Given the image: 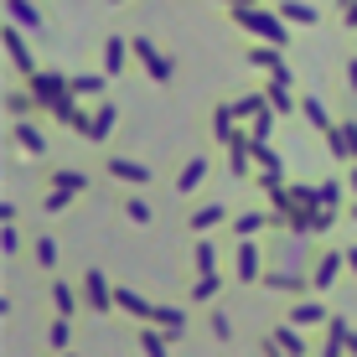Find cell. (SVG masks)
Segmentation results:
<instances>
[{
    "instance_id": "cell-20",
    "label": "cell",
    "mask_w": 357,
    "mask_h": 357,
    "mask_svg": "<svg viewBox=\"0 0 357 357\" xmlns=\"http://www.w3.org/2000/svg\"><path fill=\"white\" fill-rule=\"evenodd\" d=\"M114 311H119V316H130L135 326H151L155 301H145V295L135 290V285H125V280H119V285H114Z\"/></svg>"
},
{
    "instance_id": "cell-24",
    "label": "cell",
    "mask_w": 357,
    "mask_h": 357,
    "mask_svg": "<svg viewBox=\"0 0 357 357\" xmlns=\"http://www.w3.org/2000/svg\"><path fill=\"white\" fill-rule=\"evenodd\" d=\"M352 321L347 316H331L326 321V331H321V347H316V357H347V347H352Z\"/></svg>"
},
{
    "instance_id": "cell-15",
    "label": "cell",
    "mask_w": 357,
    "mask_h": 357,
    "mask_svg": "<svg viewBox=\"0 0 357 357\" xmlns=\"http://www.w3.org/2000/svg\"><path fill=\"white\" fill-rule=\"evenodd\" d=\"M207 176H213V155H207V151H197V155H187V161H181L176 181H171V192H176V197H197Z\"/></svg>"
},
{
    "instance_id": "cell-36",
    "label": "cell",
    "mask_w": 357,
    "mask_h": 357,
    "mask_svg": "<svg viewBox=\"0 0 357 357\" xmlns=\"http://www.w3.org/2000/svg\"><path fill=\"white\" fill-rule=\"evenodd\" d=\"M135 347H140V357H171V342L155 326H135Z\"/></svg>"
},
{
    "instance_id": "cell-7",
    "label": "cell",
    "mask_w": 357,
    "mask_h": 357,
    "mask_svg": "<svg viewBox=\"0 0 357 357\" xmlns=\"http://www.w3.org/2000/svg\"><path fill=\"white\" fill-rule=\"evenodd\" d=\"M114 285H119V280H109L104 269H83V275H78L83 311H89V316H109V311H114Z\"/></svg>"
},
{
    "instance_id": "cell-21",
    "label": "cell",
    "mask_w": 357,
    "mask_h": 357,
    "mask_svg": "<svg viewBox=\"0 0 357 357\" xmlns=\"http://www.w3.org/2000/svg\"><path fill=\"white\" fill-rule=\"evenodd\" d=\"M233 238H269L275 233V218H269V207H243V213H233Z\"/></svg>"
},
{
    "instance_id": "cell-22",
    "label": "cell",
    "mask_w": 357,
    "mask_h": 357,
    "mask_svg": "<svg viewBox=\"0 0 357 357\" xmlns=\"http://www.w3.org/2000/svg\"><path fill=\"white\" fill-rule=\"evenodd\" d=\"M285 321L290 326H321L326 331V321H331V311H326V301H321V295H305V301H290L285 305Z\"/></svg>"
},
{
    "instance_id": "cell-12",
    "label": "cell",
    "mask_w": 357,
    "mask_h": 357,
    "mask_svg": "<svg viewBox=\"0 0 357 357\" xmlns=\"http://www.w3.org/2000/svg\"><path fill=\"white\" fill-rule=\"evenodd\" d=\"M254 187H259L264 197H275L280 187H290V181H285V161H280L275 145H259V155H254Z\"/></svg>"
},
{
    "instance_id": "cell-40",
    "label": "cell",
    "mask_w": 357,
    "mask_h": 357,
    "mask_svg": "<svg viewBox=\"0 0 357 357\" xmlns=\"http://www.w3.org/2000/svg\"><path fill=\"white\" fill-rule=\"evenodd\" d=\"M207 337H213V342H233V316L223 311V305L207 311Z\"/></svg>"
},
{
    "instance_id": "cell-34",
    "label": "cell",
    "mask_w": 357,
    "mask_h": 357,
    "mask_svg": "<svg viewBox=\"0 0 357 357\" xmlns=\"http://www.w3.org/2000/svg\"><path fill=\"white\" fill-rule=\"evenodd\" d=\"M63 352H78L73 347V321L68 316H52L47 321V357H63Z\"/></svg>"
},
{
    "instance_id": "cell-42",
    "label": "cell",
    "mask_w": 357,
    "mask_h": 357,
    "mask_svg": "<svg viewBox=\"0 0 357 357\" xmlns=\"http://www.w3.org/2000/svg\"><path fill=\"white\" fill-rule=\"evenodd\" d=\"M326 151H331V161H347V166H352V155H347V140H342V119H337V130L326 135Z\"/></svg>"
},
{
    "instance_id": "cell-18",
    "label": "cell",
    "mask_w": 357,
    "mask_h": 357,
    "mask_svg": "<svg viewBox=\"0 0 357 357\" xmlns=\"http://www.w3.org/2000/svg\"><path fill=\"white\" fill-rule=\"evenodd\" d=\"M151 326L161 331L166 342H181L192 331V316H187V305H176V301H155V316H151Z\"/></svg>"
},
{
    "instance_id": "cell-49",
    "label": "cell",
    "mask_w": 357,
    "mask_h": 357,
    "mask_svg": "<svg viewBox=\"0 0 357 357\" xmlns=\"http://www.w3.org/2000/svg\"><path fill=\"white\" fill-rule=\"evenodd\" d=\"M342 181H347V192H352V202H357V166H347V176H342Z\"/></svg>"
},
{
    "instance_id": "cell-32",
    "label": "cell",
    "mask_w": 357,
    "mask_h": 357,
    "mask_svg": "<svg viewBox=\"0 0 357 357\" xmlns=\"http://www.w3.org/2000/svg\"><path fill=\"white\" fill-rule=\"evenodd\" d=\"M269 342H275V347L285 352V357H311V342H305V331H301V326H290V321H275Z\"/></svg>"
},
{
    "instance_id": "cell-48",
    "label": "cell",
    "mask_w": 357,
    "mask_h": 357,
    "mask_svg": "<svg viewBox=\"0 0 357 357\" xmlns=\"http://www.w3.org/2000/svg\"><path fill=\"white\" fill-rule=\"evenodd\" d=\"M347 275L357 280V243H347Z\"/></svg>"
},
{
    "instance_id": "cell-47",
    "label": "cell",
    "mask_w": 357,
    "mask_h": 357,
    "mask_svg": "<svg viewBox=\"0 0 357 357\" xmlns=\"http://www.w3.org/2000/svg\"><path fill=\"white\" fill-rule=\"evenodd\" d=\"M342 21H347V26L357 31V0H352V6H342Z\"/></svg>"
},
{
    "instance_id": "cell-19",
    "label": "cell",
    "mask_w": 357,
    "mask_h": 357,
    "mask_svg": "<svg viewBox=\"0 0 357 357\" xmlns=\"http://www.w3.org/2000/svg\"><path fill=\"white\" fill-rule=\"evenodd\" d=\"M89 171H78V166H47V176H42V192H68V197H89Z\"/></svg>"
},
{
    "instance_id": "cell-9",
    "label": "cell",
    "mask_w": 357,
    "mask_h": 357,
    "mask_svg": "<svg viewBox=\"0 0 357 357\" xmlns=\"http://www.w3.org/2000/svg\"><path fill=\"white\" fill-rule=\"evenodd\" d=\"M26 89H31V98H36V109L42 114H52L57 104H68V73H57V68H42L36 78H26Z\"/></svg>"
},
{
    "instance_id": "cell-11",
    "label": "cell",
    "mask_w": 357,
    "mask_h": 357,
    "mask_svg": "<svg viewBox=\"0 0 357 357\" xmlns=\"http://www.w3.org/2000/svg\"><path fill=\"white\" fill-rule=\"evenodd\" d=\"M104 176L114 181V187H130V192H145L155 181V171L145 161H135V155H109L104 161Z\"/></svg>"
},
{
    "instance_id": "cell-14",
    "label": "cell",
    "mask_w": 357,
    "mask_h": 357,
    "mask_svg": "<svg viewBox=\"0 0 357 357\" xmlns=\"http://www.w3.org/2000/svg\"><path fill=\"white\" fill-rule=\"evenodd\" d=\"M264 98H269V109L275 114H301V93H295V73L285 68V73H275V78H264Z\"/></svg>"
},
{
    "instance_id": "cell-39",
    "label": "cell",
    "mask_w": 357,
    "mask_h": 357,
    "mask_svg": "<svg viewBox=\"0 0 357 357\" xmlns=\"http://www.w3.org/2000/svg\"><path fill=\"white\" fill-rule=\"evenodd\" d=\"M31 259H36V269H47V275L57 269V238H52V233H36V243H31Z\"/></svg>"
},
{
    "instance_id": "cell-5",
    "label": "cell",
    "mask_w": 357,
    "mask_h": 357,
    "mask_svg": "<svg viewBox=\"0 0 357 357\" xmlns=\"http://www.w3.org/2000/svg\"><path fill=\"white\" fill-rule=\"evenodd\" d=\"M264 269H269V249H264V238H243V243H233V280H238V285H264Z\"/></svg>"
},
{
    "instance_id": "cell-3",
    "label": "cell",
    "mask_w": 357,
    "mask_h": 357,
    "mask_svg": "<svg viewBox=\"0 0 357 357\" xmlns=\"http://www.w3.org/2000/svg\"><path fill=\"white\" fill-rule=\"evenodd\" d=\"M228 21L238 26L243 36H254V42H264V47H280V52H290V26L280 21V10H269V6H228Z\"/></svg>"
},
{
    "instance_id": "cell-27",
    "label": "cell",
    "mask_w": 357,
    "mask_h": 357,
    "mask_svg": "<svg viewBox=\"0 0 357 357\" xmlns=\"http://www.w3.org/2000/svg\"><path fill=\"white\" fill-rule=\"evenodd\" d=\"M243 63H249L254 73H264V78H275V73L290 68L285 52H280V47H264V42H249V47H243Z\"/></svg>"
},
{
    "instance_id": "cell-50",
    "label": "cell",
    "mask_w": 357,
    "mask_h": 357,
    "mask_svg": "<svg viewBox=\"0 0 357 357\" xmlns=\"http://www.w3.org/2000/svg\"><path fill=\"white\" fill-rule=\"evenodd\" d=\"M259 352H264V357H285V352H280V347H275V342H269V337L259 342Z\"/></svg>"
},
{
    "instance_id": "cell-33",
    "label": "cell",
    "mask_w": 357,
    "mask_h": 357,
    "mask_svg": "<svg viewBox=\"0 0 357 357\" xmlns=\"http://www.w3.org/2000/svg\"><path fill=\"white\" fill-rule=\"evenodd\" d=\"M104 89H109V78H104V73H68V93L78 98V104H83V98L104 104Z\"/></svg>"
},
{
    "instance_id": "cell-10",
    "label": "cell",
    "mask_w": 357,
    "mask_h": 357,
    "mask_svg": "<svg viewBox=\"0 0 357 357\" xmlns=\"http://www.w3.org/2000/svg\"><path fill=\"white\" fill-rule=\"evenodd\" d=\"M342 269H347V249L342 243H321V254L311 264V295H326L342 280Z\"/></svg>"
},
{
    "instance_id": "cell-31",
    "label": "cell",
    "mask_w": 357,
    "mask_h": 357,
    "mask_svg": "<svg viewBox=\"0 0 357 357\" xmlns=\"http://www.w3.org/2000/svg\"><path fill=\"white\" fill-rule=\"evenodd\" d=\"M301 119H305L316 135H331V130H337V119H331V109H326L321 93H301Z\"/></svg>"
},
{
    "instance_id": "cell-46",
    "label": "cell",
    "mask_w": 357,
    "mask_h": 357,
    "mask_svg": "<svg viewBox=\"0 0 357 357\" xmlns=\"http://www.w3.org/2000/svg\"><path fill=\"white\" fill-rule=\"evenodd\" d=\"M342 73H347V93L357 98V57H347V68H342Z\"/></svg>"
},
{
    "instance_id": "cell-38",
    "label": "cell",
    "mask_w": 357,
    "mask_h": 357,
    "mask_svg": "<svg viewBox=\"0 0 357 357\" xmlns=\"http://www.w3.org/2000/svg\"><path fill=\"white\" fill-rule=\"evenodd\" d=\"M218 269V243L213 238H197L192 243V275H213Z\"/></svg>"
},
{
    "instance_id": "cell-26",
    "label": "cell",
    "mask_w": 357,
    "mask_h": 357,
    "mask_svg": "<svg viewBox=\"0 0 357 357\" xmlns=\"http://www.w3.org/2000/svg\"><path fill=\"white\" fill-rule=\"evenodd\" d=\"M47 295H52V316H68V321H73V316L83 311V290H78V280H63V275H57L52 285H47Z\"/></svg>"
},
{
    "instance_id": "cell-13",
    "label": "cell",
    "mask_w": 357,
    "mask_h": 357,
    "mask_svg": "<svg viewBox=\"0 0 357 357\" xmlns=\"http://www.w3.org/2000/svg\"><path fill=\"white\" fill-rule=\"evenodd\" d=\"M228 223H233L228 202H197V207H187V233H192V238H207L213 228H228Z\"/></svg>"
},
{
    "instance_id": "cell-41",
    "label": "cell",
    "mask_w": 357,
    "mask_h": 357,
    "mask_svg": "<svg viewBox=\"0 0 357 357\" xmlns=\"http://www.w3.org/2000/svg\"><path fill=\"white\" fill-rule=\"evenodd\" d=\"M73 202H78V197H68V192H42V197H36V207H42V213H68Z\"/></svg>"
},
{
    "instance_id": "cell-35",
    "label": "cell",
    "mask_w": 357,
    "mask_h": 357,
    "mask_svg": "<svg viewBox=\"0 0 357 357\" xmlns=\"http://www.w3.org/2000/svg\"><path fill=\"white\" fill-rule=\"evenodd\" d=\"M119 213H125L130 218V223H151V218H155V207H151V197H145V192H125V197H119Z\"/></svg>"
},
{
    "instance_id": "cell-16",
    "label": "cell",
    "mask_w": 357,
    "mask_h": 357,
    "mask_svg": "<svg viewBox=\"0 0 357 357\" xmlns=\"http://www.w3.org/2000/svg\"><path fill=\"white\" fill-rule=\"evenodd\" d=\"M0 16H6V26H16V31H26V36H42L47 31V10L31 6V0H6Z\"/></svg>"
},
{
    "instance_id": "cell-6",
    "label": "cell",
    "mask_w": 357,
    "mask_h": 357,
    "mask_svg": "<svg viewBox=\"0 0 357 357\" xmlns=\"http://www.w3.org/2000/svg\"><path fill=\"white\" fill-rule=\"evenodd\" d=\"M0 52H6V63H10V78L26 83V78L42 73V68H36V52H31V36H26V31L6 26V31H0Z\"/></svg>"
},
{
    "instance_id": "cell-2",
    "label": "cell",
    "mask_w": 357,
    "mask_h": 357,
    "mask_svg": "<svg viewBox=\"0 0 357 357\" xmlns=\"http://www.w3.org/2000/svg\"><path fill=\"white\" fill-rule=\"evenodd\" d=\"M269 218H275V233H295V238H316V218H321V207H316V181H290V187H280L275 197H264Z\"/></svg>"
},
{
    "instance_id": "cell-37",
    "label": "cell",
    "mask_w": 357,
    "mask_h": 357,
    "mask_svg": "<svg viewBox=\"0 0 357 357\" xmlns=\"http://www.w3.org/2000/svg\"><path fill=\"white\" fill-rule=\"evenodd\" d=\"M280 21H285V26H316V21H321V10L305 6V0H285V6H280Z\"/></svg>"
},
{
    "instance_id": "cell-17",
    "label": "cell",
    "mask_w": 357,
    "mask_h": 357,
    "mask_svg": "<svg viewBox=\"0 0 357 357\" xmlns=\"http://www.w3.org/2000/svg\"><path fill=\"white\" fill-rule=\"evenodd\" d=\"M207 130H213V140L223 145V151L243 135V119H238V109H233V98H218V104H213V114H207Z\"/></svg>"
},
{
    "instance_id": "cell-1",
    "label": "cell",
    "mask_w": 357,
    "mask_h": 357,
    "mask_svg": "<svg viewBox=\"0 0 357 357\" xmlns=\"http://www.w3.org/2000/svg\"><path fill=\"white\" fill-rule=\"evenodd\" d=\"M264 249H269V269H264L259 290L305 301V295H311V264H316V254H321V243L316 238H295V233H269Z\"/></svg>"
},
{
    "instance_id": "cell-43",
    "label": "cell",
    "mask_w": 357,
    "mask_h": 357,
    "mask_svg": "<svg viewBox=\"0 0 357 357\" xmlns=\"http://www.w3.org/2000/svg\"><path fill=\"white\" fill-rule=\"evenodd\" d=\"M21 249H26V243H21V228H6V233H0V254H6V259H16Z\"/></svg>"
},
{
    "instance_id": "cell-44",
    "label": "cell",
    "mask_w": 357,
    "mask_h": 357,
    "mask_svg": "<svg viewBox=\"0 0 357 357\" xmlns=\"http://www.w3.org/2000/svg\"><path fill=\"white\" fill-rule=\"evenodd\" d=\"M342 140H347V155H352V166H357V114L342 119Z\"/></svg>"
},
{
    "instance_id": "cell-23",
    "label": "cell",
    "mask_w": 357,
    "mask_h": 357,
    "mask_svg": "<svg viewBox=\"0 0 357 357\" xmlns=\"http://www.w3.org/2000/svg\"><path fill=\"white\" fill-rule=\"evenodd\" d=\"M6 145H10V151H26V155H36V161H42V155H47V130L36 125V119H26V125H10V130H6Z\"/></svg>"
},
{
    "instance_id": "cell-52",
    "label": "cell",
    "mask_w": 357,
    "mask_h": 357,
    "mask_svg": "<svg viewBox=\"0 0 357 357\" xmlns=\"http://www.w3.org/2000/svg\"><path fill=\"white\" fill-rule=\"evenodd\" d=\"M63 357H78V352H63Z\"/></svg>"
},
{
    "instance_id": "cell-28",
    "label": "cell",
    "mask_w": 357,
    "mask_h": 357,
    "mask_svg": "<svg viewBox=\"0 0 357 357\" xmlns=\"http://www.w3.org/2000/svg\"><path fill=\"white\" fill-rule=\"evenodd\" d=\"M223 269H213V275H192V285H187V305H207L213 311L218 305V295H223Z\"/></svg>"
},
{
    "instance_id": "cell-45",
    "label": "cell",
    "mask_w": 357,
    "mask_h": 357,
    "mask_svg": "<svg viewBox=\"0 0 357 357\" xmlns=\"http://www.w3.org/2000/svg\"><path fill=\"white\" fill-rule=\"evenodd\" d=\"M0 223L16 228V223H21V202H10V197H6V202H0Z\"/></svg>"
},
{
    "instance_id": "cell-29",
    "label": "cell",
    "mask_w": 357,
    "mask_h": 357,
    "mask_svg": "<svg viewBox=\"0 0 357 357\" xmlns=\"http://www.w3.org/2000/svg\"><path fill=\"white\" fill-rule=\"evenodd\" d=\"M114 130H119V104H109V98H104V104H93V114H89V135H83V140H89V145H104Z\"/></svg>"
},
{
    "instance_id": "cell-8",
    "label": "cell",
    "mask_w": 357,
    "mask_h": 357,
    "mask_svg": "<svg viewBox=\"0 0 357 357\" xmlns=\"http://www.w3.org/2000/svg\"><path fill=\"white\" fill-rule=\"evenodd\" d=\"M130 63H135V36L109 31L104 42H98V73H104V78H125Z\"/></svg>"
},
{
    "instance_id": "cell-30",
    "label": "cell",
    "mask_w": 357,
    "mask_h": 357,
    "mask_svg": "<svg viewBox=\"0 0 357 357\" xmlns=\"http://www.w3.org/2000/svg\"><path fill=\"white\" fill-rule=\"evenodd\" d=\"M6 119L10 125H26V119H42V109H36V98L26 83H16V89H6Z\"/></svg>"
},
{
    "instance_id": "cell-51",
    "label": "cell",
    "mask_w": 357,
    "mask_h": 357,
    "mask_svg": "<svg viewBox=\"0 0 357 357\" xmlns=\"http://www.w3.org/2000/svg\"><path fill=\"white\" fill-rule=\"evenodd\" d=\"M347 218H352V223H357V202H347Z\"/></svg>"
},
{
    "instance_id": "cell-25",
    "label": "cell",
    "mask_w": 357,
    "mask_h": 357,
    "mask_svg": "<svg viewBox=\"0 0 357 357\" xmlns=\"http://www.w3.org/2000/svg\"><path fill=\"white\" fill-rule=\"evenodd\" d=\"M254 155H259V145H254L249 130H243L238 140L228 145V176H233V181H254Z\"/></svg>"
},
{
    "instance_id": "cell-4",
    "label": "cell",
    "mask_w": 357,
    "mask_h": 357,
    "mask_svg": "<svg viewBox=\"0 0 357 357\" xmlns=\"http://www.w3.org/2000/svg\"><path fill=\"white\" fill-rule=\"evenodd\" d=\"M135 68H140L151 83H171L176 78V57H171L155 36H135Z\"/></svg>"
}]
</instances>
